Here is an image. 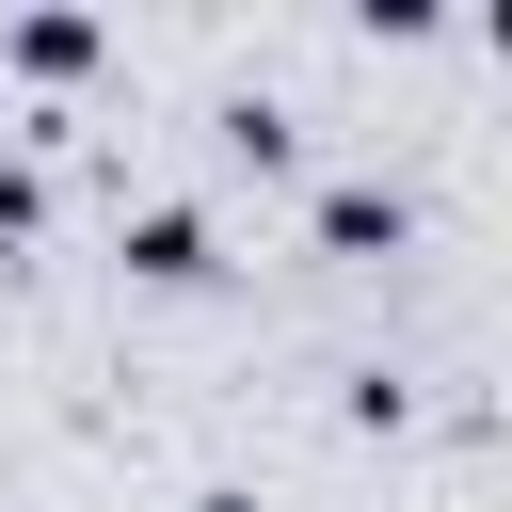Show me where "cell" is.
Returning a JSON list of instances; mask_svg holds the SVG:
<instances>
[{
	"mask_svg": "<svg viewBox=\"0 0 512 512\" xmlns=\"http://www.w3.org/2000/svg\"><path fill=\"white\" fill-rule=\"evenodd\" d=\"M192 512H256V496H240V480H208V496H192Z\"/></svg>",
	"mask_w": 512,
	"mask_h": 512,
	"instance_id": "cell-6",
	"label": "cell"
},
{
	"mask_svg": "<svg viewBox=\"0 0 512 512\" xmlns=\"http://www.w3.org/2000/svg\"><path fill=\"white\" fill-rule=\"evenodd\" d=\"M32 208H48V176H32V144H0V240H32Z\"/></svg>",
	"mask_w": 512,
	"mask_h": 512,
	"instance_id": "cell-5",
	"label": "cell"
},
{
	"mask_svg": "<svg viewBox=\"0 0 512 512\" xmlns=\"http://www.w3.org/2000/svg\"><path fill=\"white\" fill-rule=\"evenodd\" d=\"M224 160H240V176H288V160H304V128H288L272 96H224Z\"/></svg>",
	"mask_w": 512,
	"mask_h": 512,
	"instance_id": "cell-4",
	"label": "cell"
},
{
	"mask_svg": "<svg viewBox=\"0 0 512 512\" xmlns=\"http://www.w3.org/2000/svg\"><path fill=\"white\" fill-rule=\"evenodd\" d=\"M112 256H128V288H208V272H224V240H208L192 192H144V208L112 224Z\"/></svg>",
	"mask_w": 512,
	"mask_h": 512,
	"instance_id": "cell-1",
	"label": "cell"
},
{
	"mask_svg": "<svg viewBox=\"0 0 512 512\" xmlns=\"http://www.w3.org/2000/svg\"><path fill=\"white\" fill-rule=\"evenodd\" d=\"M304 224H320V256H400V224H416V208H400L384 176H320V192H304Z\"/></svg>",
	"mask_w": 512,
	"mask_h": 512,
	"instance_id": "cell-2",
	"label": "cell"
},
{
	"mask_svg": "<svg viewBox=\"0 0 512 512\" xmlns=\"http://www.w3.org/2000/svg\"><path fill=\"white\" fill-rule=\"evenodd\" d=\"M0 64L32 96H64V80H96V16H0Z\"/></svg>",
	"mask_w": 512,
	"mask_h": 512,
	"instance_id": "cell-3",
	"label": "cell"
}]
</instances>
